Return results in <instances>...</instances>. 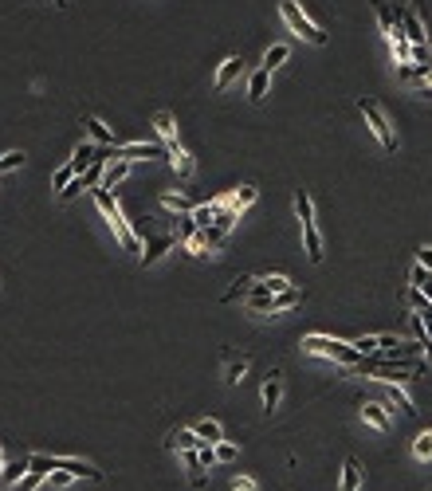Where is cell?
I'll list each match as a JSON object with an SVG mask.
<instances>
[{"mask_svg":"<svg viewBox=\"0 0 432 491\" xmlns=\"http://www.w3.org/2000/svg\"><path fill=\"white\" fill-rule=\"evenodd\" d=\"M255 283V275H236L232 280V287L224 291V303H232V299H240V295H248V287Z\"/></svg>","mask_w":432,"mask_h":491,"instance_id":"obj_30","label":"cell"},{"mask_svg":"<svg viewBox=\"0 0 432 491\" xmlns=\"http://www.w3.org/2000/svg\"><path fill=\"white\" fill-rule=\"evenodd\" d=\"M299 303H303V291H295V287L279 291V295L263 291L260 280L248 287V307H252L255 314H283V311H291V307H299Z\"/></svg>","mask_w":432,"mask_h":491,"instance_id":"obj_2","label":"cell"},{"mask_svg":"<svg viewBox=\"0 0 432 491\" xmlns=\"http://www.w3.org/2000/svg\"><path fill=\"white\" fill-rule=\"evenodd\" d=\"M201 436H196L193 429H173L170 436H165V448L170 452H189V448H201Z\"/></svg>","mask_w":432,"mask_h":491,"instance_id":"obj_13","label":"cell"},{"mask_svg":"<svg viewBox=\"0 0 432 491\" xmlns=\"http://www.w3.org/2000/svg\"><path fill=\"white\" fill-rule=\"evenodd\" d=\"M114 158H126V161H157V158H165V145L161 142H134V145H114Z\"/></svg>","mask_w":432,"mask_h":491,"instance_id":"obj_7","label":"cell"},{"mask_svg":"<svg viewBox=\"0 0 432 491\" xmlns=\"http://www.w3.org/2000/svg\"><path fill=\"white\" fill-rule=\"evenodd\" d=\"M295 212H299V221H303V224H314V201H311L306 189H299V193H295Z\"/></svg>","mask_w":432,"mask_h":491,"instance_id":"obj_29","label":"cell"},{"mask_svg":"<svg viewBox=\"0 0 432 491\" xmlns=\"http://www.w3.org/2000/svg\"><path fill=\"white\" fill-rule=\"evenodd\" d=\"M28 468H32V472H43V475L63 468V472H71L75 480H94V483L102 480V472L94 464H87V460H67V456H28Z\"/></svg>","mask_w":432,"mask_h":491,"instance_id":"obj_5","label":"cell"},{"mask_svg":"<svg viewBox=\"0 0 432 491\" xmlns=\"http://www.w3.org/2000/svg\"><path fill=\"white\" fill-rule=\"evenodd\" d=\"M196 460H201L204 468H212V464H216V452H212V444H201V448H196Z\"/></svg>","mask_w":432,"mask_h":491,"instance_id":"obj_38","label":"cell"},{"mask_svg":"<svg viewBox=\"0 0 432 491\" xmlns=\"http://www.w3.org/2000/svg\"><path fill=\"white\" fill-rule=\"evenodd\" d=\"M212 452H216V464H221V460H224V464L236 460V444H232V441H216V444H212Z\"/></svg>","mask_w":432,"mask_h":491,"instance_id":"obj_35","label":"cell"},{"mask_svg":"<svg viewBox=\"0 0 432 491\" xmlns=\"http://www.w3.org/2000/svg\"><path fill=\"white\" fill-rule=\"evenodd\" d=\"M24 472H28V456H20V460H4V464H0V487H12V483H16Z\"/></svg>","mask_w":432,"mask_h":491,"instance_id":"obj_23","label":"cell"},{"mask_svg":"<svg viewBox=\"0 0 432 491\" xmlns=\"http://www.w3.org/2000/svg\"><path fill=\"white\" fill-rule=\"evenodd\" d=\"M385 409H401V416H413L416 413V405H413V397L405 393V385H389V405Z\"/></svg>","mask_w":432,"mask_h":491,"instance_id":"obj_26","label":"cell"},{"mask_svg":"<svg viewBox=\"0 0 432 491\" xmlns=\"http://www.w3.org/2000/svg\"><path fill=\"white\" fill-rule=\"evenodd\" d=\"M0 464H4V448H0Z\"/></svg>","mask_w":432,"mask_h":491,"instance_id":"obj_44","label":"cell"},{"mask_svg":"<svg viewBox=\"0 0 432 491\" xmlns=\"http://www.w3.org/2000/svg\"><path fill=\"white\" fill-rule=\"evenodd\" d=\"M421 354H428V358H432V342H424V346H421Z\"/></svg>","mask_w":432,"mask_h":491,"instance_id":"obj_42","label":"cell"},{"mask_svg":"<svg viewBox=\"0 0 432 491\" xmlns=\"http://www.w3.org/2000/svg\"><path fill=\"white\" fill-rule=\"evenodd\" d=\"M240 71H244V60H240V55H228V60L216 67V79H212V87H216V91H228V87L240 79Z\"/></svg>","mask_w":432,"mask_h":491,"instance_id":"obj_10","label":"cell"},{"mask_svg":"<svg viewBox=\"0 0 432 491\" xmlns=\"http://www.w3.org/2000/svg\"><path fill=\"white\" fill-rule=\"evenodd\" d=\"M291 60V48L287 43H272V48L263 51V71H275V67H283V63Z\"/></svg>","mask_w":432,"mask_h":491,"instance_id":"obj_27","label":"cell"},{"mask_svg":"<svg viewBox=\"0 0 432 491\" xmlns=\"http://www.w3.org/2000/svg\"><path fill=\"white\" fill-rule=\"evenodd\" d=\"M83 126H87V138H91L94 145H114V130L106 126L102 118H94V114H87L83 118Z\"/></svg>","mask_w":432,"mask_h":491,"instance_id":"obj_15","label":"cell"},{"mask_svg":"<svg viewBox=\"0 0 432 491\" xmlns=\"http://www.w3.org/2000/svg\"><path fill=\"white\" fill-rule=\"evenodd\" d=\"M91 161H99V145H94V142H79V145H75V153H71V170L83 173L87 165H91Z\"/></svg>","mask_w":432,"mask_h":491,"instance_id":"obj_22","label":"cell"},{"mask_svg":"<svg viewBox=\"0 0 432 491\" xmlns=\"http://www.w3.org/2000/svg\"><path fill=\"white\" fill-rule=\"evenodd\" d=\"M71 480H75V475H71V472H63V468H55V472H51V487H67Z\"/></svg>","mask_w":432,"mask_h":491,"instance_id":"obj_39","label":"cell"},{"mask_svg":"<svg viewBox=\"0 0 432 491\" xmlns=\"http://www.w3.org/2000/svg\"><path fill=\"white\" fill-rule=\"evenodd\" d=\"M94 204H99L102 221H106V224L114 228L118 244L126 248V252H142V236H138V232L130 228V221L122 216V209H118V201H114V193H111V189H99V185H94Z\"/></svg>","mask_w":432,"mask_h":491,"instance_id":"obj_1","label":"cell"},{"mask_svg":"<svg viewBox=\"0 0 432 491\" xmlns=\"http://www.w3.org/2000/svg\"><path fill=\"white\" fill-rule=\"evenodd\" d=\"M373 12H377V24H382V35L389 40V35L397 32V16H393L389 0H373Z\"/></svg>","mask_w":432,"mask_h":491,"instance_id":"obj_24","label":"cell"},{"mask_svg":"<svg viewBox=\"0 0 432 491\" xmlns=\"http://www.w3.org/2000/svg\"><path fill=\"white\" fill-rule=\"evenodd\" d=\"M413 456L416 460H432V429H424L421 436L413 441Z\"/></svg>","mask_w":432,"mask_h":491,"instance_id":"obj_31","label":"cell"},{"mask_svg":"<svg viewBox=\"0 0 432 491\" xmlns=\"http://www.w3.org/2000/svg\"><path fill=\"white\" fill-rule=\"evenodd\" d=\"M161 204L173 209V212H189V209H193V201H189L185 193H165V197H161Z\"/></svg>","mask_w":432,"mask_h":491,"instance_id":"obj_33","label":"cell"},{"mask_svg":"<svg viewBox=\"0 0 432 491\" xmlns=\"http://www.w3.org/2000/svg\"><path fill=\"white\" fill-rule=\"evenodd\" d=\"M416 263L432 271V248H428V244H424V248H416Z\"/></svg>","mask_w":432,"mask_h":491,"instance_id":"obj_41","label":"cell"},{"mask_svg":"<svg viewBox=\"0 0 432 491\" xmlns=\"http://www.w3.org/2000/svg\"><path fill=\"white\" fill-rule=\"evenodd\" d=\"M279 16H283V24H287L291 32L299 35V40L314 43V48H322V43H326V32H322V28L314 24L311 16H306L299 0H279Z\"/></svg>","mask_w":432,"mask_h":491,"instance_id":"obj_3","label":"cell"},{"mask_svg":"<svg viewBox=\"0 0 432 491\" xmlns=\"http://www.w3.org/2000/svg\"><path fill=\"white\" fill-rule=\"evenodd\" d=\"M232 491H255V480L252 475H236V480H232Z\"/></svg>","mask_w":432,"mask_h":491,"instance_id":"obj_40","label":"cell"},{"mask_svg":"<svg viewBox=\"0 0 432 491\" xmlns=\"http://www.w3.org/2000/svg\"><path fill=\"white\" fill-rule=\"evenodd\" d=\"M193 432L201 436L204 444H216V441H224V429H221V421H212V416H204V421H196L193 424Z\"/></svg>","mask_w":432,"mask_h":491,"instance_id":"obj_25","label":"cell"},{"mask_svg":"<svg viewBox=\"0 0 432 491\" xmlns=\"http://www.w3.org/2000/svg\"><path fill=\"white\" fill-rule=\"evenodd\" d=\"M362 421L373 424L377 432H385V429H389V409H385L382 401H365V405H362Z\"/></svg>","mask_w":432,"mask_h":491,"instance_id":"obj_18","label":"cell"},{"mask_svg":"<svg viewBox=\"0 0 432 491\" xmlns=\"http://www.w3.org/2000/svg\"><path fill=\"white\" fill-rule=\"evenodd\" d=\"M153 130H157V138H161V145H165V150L177 142V122H173L170 111H157V114H153Z\"/></svg>","mask_w":432,"mask_h":491,"instance_id":"obj_17","label":"cell"},{"mask_svg":"<svg viewBox=\"0 0 432 491\" xmlns=\"http://www.w3.org/2000/svg\"><path fill=\"white\" fill-rule=\"evenodd\" d=\"M173 248H177V240L173 236H153V240H145V248L138 255H142V267H153V263L161 260V255H170Z\"/></svg>","mask_w":432,"mask_h":491,"instance_id":"obj_8","label":"cell"},{"mask_svg":"<svg viewBox=\"0 0 432 491\" xmlns=\"http://www.w3.org/2000/svg\"><path fill=\"white\" fill-rule=\"evenodd\" d=\"M255 197H260V189H255V185H240L236 193H228V209L236 212V216H244V212L255 204Z\"/></svg>","mask_w":432,"mask_h":491,"instance_id":"obj_19","label":"cell"},{"mask_svg":"<svg viewBox=\"0 0 432 491\" xmlns=\"http://www.w3.org/2000/svg\"><path fill=\"white\" fill-rule=\"evenodd\" d=\"M193 232H196V224H193V216H185V221H181V224H177V236H173V240H177V244H181V240H189V236H193Z\"/></svg>","mask_w":432,"mask_h":491,"instance_id":"obj_37","label":"cell"},{"mask_svg":"<svg viewBox=\"0 0 432 491\" xmlns=\"http://www.w3.org/2000/svg\"><path fill=\"white\" fill-rule=\"evenodd\" d=\"M322 232H319V224H303V252H306V260L311 263H322Z\"/></svg>","mask_w":432,"mask_h":491,"instance_id":"obj_14","label":"cell"},{"mask_svg":"<svg viewBox=\"0 0 432 491\" xmlns=\"http://www.w3.org/2000/svg\"><path fill=\"white\" fill-rule=\"evenodd\" d=\"M40 483H43V472H32V468H28V472L20 475L16 483H12V491H35Z\"/></svg>","mask_w":432,"mask_h":491,"instance_id":"obj_32","label":"cell"},{"mask_svg":"<svg viewBox=\"0 0 432 491\" xmlns=\"http://www.w3.org/2000/svg\"><path fill=\"white\" fill-rule=\"evenodd\" d=\"M267 87H272V71H252V79H248V99L252 102H263L267 99Z\"/></svg>","mask_w":432,"mask_h":491,"instance_id":"obj_21","label":"cell"},{"mask_svg":"<svg viewBox=\"0 0 432 491\" xmlns=\"http://www.w3.org/2000/svg\"><path fill=\"white\" fill-rule=\"evenodd\" d=\"M358 111L365 114V122H370L373 138L382 142V150H385V153H393V150H397V134H393L389 118H385V111L377 106V102H373V99H358Z\"/></svg>","mask_w":432,"mask_h":491,"instance_id":"obj_6","label":"cell"},{"mask_svg":"<svg viewBox=\"0 0 432 491\" xmlns=\"http://www.w3.org/2000/svg\"><path fill=\"white\" fill-rule=\"evenodd\" d=\"M303 350L314 358H331V362H338V365H354L358 358H362L350 342H338V338H331V334H306Z\"/></svg>","mask_w":432,"mask_h":491,"instance_id":"obj_4","label":"cell"},{"mask_svg":"<svg viewBox=\"0 0 432 491\" xmlns=\"http://www.w3.org/2000/svg\"><path fill=\"white\" fill-rule=\"evenodd\" d=\"M263 409H267V413H275V409H279V401H283V373L279 370H272L267 373V381H263Z\"/></svg>","mask_w":432,"mask_h":491,"instance_id":"obj_11","label":"cell"},{"mask_svg":"<svg viewBox=\"0 0 432 491\" xmlns=\"http://www.w3.org/2000/svg\"><path fill=\"white\" fill-rule=\"evenodd\" d=\"M248 373V354H224V381L228 385H240Z\"/></svg>","mask_w":432,"mask_h":491,"instance_id":"obj_20","label":"cell"},{"mask_svg":"<svg viewBox=\"0 0 432 491\" xmlns=\"http://www.w3.org/2000/svg\"><path fill=\"white\" fill-rule=\"evenodd\" d=\"M51 4H55V9H67V0H51Z\"/></svg>","mask_w":432,"mask_h":491,"instance_id":"obj_43","label":"cell"},{"mask_svg":"<svg viewBox=\"0 0 432 491\" xmlns=\"http://www.w3.org/2000/svg\"><path fill=\"white\" fill-rule=\"evenodd\" d=\"M126 177H130V161H126V158H114V161H106L99 189H114V185H122Z\"/></svg>","mask_w":432,"mask_h":491,"instance_id":"obj_12","label":"cell"},{"mask_svg":"<svg viewBox=\"0 0 432 491\" xmlns=\"http://www.w3.org/2000/svg\"><path fill=\"white\" fill-rule=\"evenodd\" d=\"M71 177H75V170H71V161H67V165H60V170L51 173V189H63Z\"/></svg>","mask_w":432,"mask_h":491,"instance_id":"obj_36","label":"cell"},{"mask_svg":"<svg viewBox=\"0 0 432 491\" xmlns=\"http://www.w3.org/2000/svg\"><path fill=\"white\" fill-rule=\"evenodd\" d=\"M362 480H365L362 464H358L354 456H346V460H342V483H338V487L342 491H362Z\"/></svg>","mask_w":432,"mask_h":491,"instance_id":"obj_16","label":"cell"},{"mask_svg":"<svg viewBox=\"0 0 432 491\" xmlns=\"http://www.w3.org/2000/svg\"><path fill=\"white\" fill-rule=\"evenodd\" d=\"M165 158H170L173 173H177L181 181H189V177H193V173H196V161H193V153H189V150H181V142H173Z\"/></svg>","mask_w":432,"mask_h":491,"instance_id":"obj_9","label":"cell"},{"mask_svg":"<svg viewBox=\"0 0 432 491\" xmlns=\"http://www.w3.org/2000/svg\"><path fill=\"white\" fill-rule=\"evenodd\" d=\"M263 291H272V295H279V291H287L291 287V280H287V275H263Z\"/></svg>","mask_w":432,"mask_h":491,"instance_id":"obj_34","label":"cell"},{"mask_svg":"<svg viewBox=\"0 0 432 491\" xmlns=\"http://www.w3.org/2000/svg\"><path fill=\"white\" fill-rule=\"evenodd\" d=\"M181 456H185V472H189V483H193V487H204V472H209V468H204L201 460H196V448L181 452Z\"/></svg>","mask_w":432,"mask_h":491,"instance_id":"obj_28","label":"cell"}]
</instances>
